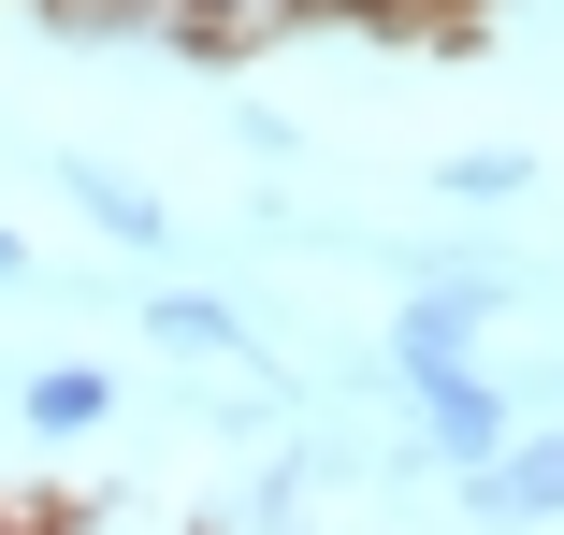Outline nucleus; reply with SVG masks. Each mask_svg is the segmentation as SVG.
<instances>
[{
    "label": "nucleus",
    "instance_id": "obj_9",
    "mask_svg": "<svg viewBox=\"0 0 564 535\" xmlns=\"http://www.w3.org/2000/svg\"><path fill=\"white\" fill-rule=\"evenodd\" d=\"M333 15H391V30H420V15H448V0H333Z\"/></svg>",
    "mask_w": 564,
    "mask_h": 535
},
{
    "label": "nucleus",
    "instance_id": "obj_2",
    "mask_svg": "<svg viewBox=\"0 0 564 535\" xmlns=\"http://www.w3.org/2000/svg\"><path fill=\"white\" fill-rule=\"evenodd\" d=\"M405 435L434 449V478H478V463H507V435H521V391H507V376H434V391H405Z\"/></svg>",
    "mask_w": 564,
    "mask_h": 535
},
{
    "label": "nucleus",
    "instance_id": "obj_11",
    "mask_svg": "<svg viewBox=\"0 0 564 535\" xmlns=\"http://www.w3.org/2000/svg\"><path fill=\"white\" fill-rule=\"evenodd\" d=\"M0 535H30V521H15V506H0Z\"/></svg>",
    "mask_w": 564,
    "mask_h": 535
},
{
    "label": "nucleus",
    "instance_id": "obj_10",
    "mask_svg": "<svg viewBox=\"0 0 564 535\" xmlns=\"http://www.w3.org/2000/svg\"><path fill=\"white\" fill-rule=\"evenodd\" d=\"M15 275H30V247H15V218H0V290H15Z\"/></svg>",
    "mask_w": 564,
    "mask_h": 535
},
{
    "label": "nucleus",
    "instance_id": "obj_5",
    "mask_svg": "<svg viewBox=\"0 0 564 535\" xmlns=\"http://www.w3.org/2000/svg\"><path fill=\"white\" fill-rule=\"evenodd\" d=\"M448 492H464V521H564V419L550 435H507V463L448 478Z\"/></svg>",
    "mask_w": 564,
    "mask_h": 535
},
{
    "label": "nucleus",
    "instance_id": "obj_4",
    "mask_svg": "<svg viewBox=\"0 0 564 535\" xmlns=\"http://www.w3.org/2000/svg\"><path fill=\"white\" fill-rule=\"evenodd\" d=\"M145 348H160V362H232V376H275L232 290H160V304H145Z\"/></svg>",
    "mask_w": 564,
    "mask_h": 535
},
{
    "label": "nucleus",
    "instance_id": "obj_8",
    "mask_svg": "<svg viewBox=\"0 0 564 535\" xmlns=\"http://www.w3.org/2000/svg\"><path fill=\"white\" fill-rule=\"evenodd\" d=\"M434 188L448 203H521L535 188V145H464V160H434Z\"/></svg>",
    "mask_w": 564,
    "mask_h": 535
},
{
    "label": "nucleus",
    "instance_id": "obj_7",
    "mask_svg": "<svg viewBox=\"0 0 564 535\" xmlns=\"http://www.w3.org/2000/svg\"><path fill=\"white\" fill-rule=\"evenodd\" d=\"M15 419H30V435H101V419H117V376H101V362H44V376H15Z\"/></svg>",
    "mask_w": 564,
    "mask_h": 535
},
{
    "label": "nucleus",
    "instance_id": "obj_6",
    "mask_svg": "<svg viewBox=\"0 0 564 535\" xmlns=\"http://www.w3.org/2000/svg\"><path fill=\"white\" fill-rule=\"evenodd\" d=\"M58 188H73V218H87L101 247H131V261L174 247V203H160L145 174H117V160H58Z\"/></svg>",
    "mask_w": 564,
    "mask_h": 535
},
{
    "label": "nucleus",
    "instance_id": "obj_3",
    "mask_svg": "<svg viewBox=\"0 0 564 535\" xmlns=\"http://www.w3.org/2000/svg\"><path fill=\"white\" fill-rule=\"evenodd\" d=\"M333 0H160V44L174 58H261V44H290V30H318Z\"/></svg>",
    "mask_w": 564,
    "mask_h": 535
},
{
    "label": "nucleus",
    "instance_id": "obj_1",
    "mask_svg": "<svg viewBox=\"0 0 564 535\" xmlns=\"http://www.w3.org/2000/svg\"><path fill=\"white\" fill-rule=\"evenodd\" d=\"M521 304V261H434L405 304H391V334H377V376L391 391H434V376H478V334Z\"/></svg>",
    "mask_w": 564,
    "mask_h": 535
}]
</instances>
